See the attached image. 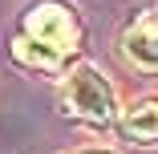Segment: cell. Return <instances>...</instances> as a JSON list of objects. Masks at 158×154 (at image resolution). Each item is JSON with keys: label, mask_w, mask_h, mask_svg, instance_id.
I'll use <instances>...</instances> for the list:
<instances>
[{"label": "cell", "mask_w": 158, "mask_h": 154, "mask_svg": "<svg viewBox=\"0 0 158 154\" xmlns=\"http://www.w3.org/2000/svg\"><path fill=\"white\" fill-rule=\"evenodd\" d=\"M85 154H110V150H85Z\"/></svg>", "instance_id": "5b68a950"}, {"label": "cell", "mask_w": 158, "mask_h": 154, "mask_svg": "<svg viewBox=\"0 0 158 154\" xmlns=\"http://www.w3.org/2000/svg\"><path fill=\"white\" fill-rule=\"evenodd\" d=\"M61 114L85 122V126L114 122V85L98 65H77L69 73V81L61 85Z\"/></svg>", "instance_id": "7a4b0ae2"}, {"label": "cell", "mask_w": 158, "mask_h": 154, "mask_svg": "<svg viewBox=\"0 0 158 154\" xmlns=\"http://www.w3.org/2000/svg\"><path fill=\"white\" fill-rule=\"evenodd\" d=\"M122 134L130 142H138V146H154V138H158V106L154 102L130 106L126 118H122Z\"/></svg>", "instance_id": "277c9868"}, {"label": "cell", "mask_w": 158, "mask_h": 154, "mask_svg": "<svg viewBox=\"0 0 158 154\" xmlns=\"http://www.w3.org/2000/svg\"><path fill=\"white\" fill-rule=\"evenodd\" d=\"M81 41V24L73 16V8L57 4V0H45V4L24 12V28L12 41V57L28 69H57Z\"/></svg>", "instance_id": "6da1fadb"}, {"label": "cell", "mask_w": 158, "mask_h": 154, "mask_svg": "<svg viewBox=\"0 0 158 154\" xmlns=\"http://www.w3.org/2000/svg\"><path fill=\"white\" fill-rule=\"evenodd\" d=\"M122 53L130 65H138L142 73H154L158 65V33H154V8H146L142 16H134L122 33Z\"/></svg>", "instance_id": "3957f363"}]
</instances>
